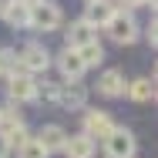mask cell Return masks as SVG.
<instances>
[{
  "label": "cell",
  "mask_w": 158,
  "mask_h": 158,
  "mask_svg": "<svg viewBox=\"0 0 158 158\" xmlns=\"http://www.w3.org/2000/svg\"><path fill=\"white\" fill-rule=\"evenodd\" d=\"M64 24V14H61V3L54 0H37L27 7V27L37 34H51Z\"/></svg>",
  "instance_id": "6da1fadb"
},
{
  "label": "cell",
  "mask_w": 158,
  "mask_h": 158,
  "mask_svg": "<svg viewBox=\"0 0 158 158\" xmlns=\"http://www.w3.org/2000/svg\"><path fill=\"white\" fill-rule=\"evenodd\" d=\"M104 31H108V37L118 44V47H125V44H135L138 40V20H135V14L131 10H114L111 14V20L104 24Z\"/></svg>",
  "instance_id": "7a4b0ae2"
},
{
  "label": "cell",
  "mask_w": 158,
  "mask_h": 158,
  "mask_svg": "<svg viewBox=\"0 0 158 158\" xmlns=\"http://www.w3.org/2000/svg\"><path fill=\"white\" fill-rule=\"evenodd\" d=\"M51 61H54V57H51V51H47L40 40H27V44L20 47V54H17V67H20L24 74H31V77L34 74H44V71L51 67Z\"/></svg>",
  "instance_id": "3957f363"
},
{
  "label": "cell",
  "mask_w": 158,
  "mask_h": 158,
  "mask_svg": "<svg viewBox=\"0 0 158 158\" xmlns=\"http://www.w3.org/2000/svg\"><path fill=\"white\" fill-rule=\"evenodd\" d=\"M138 152V141H135V135L128 131V128H118L104 138V158H135Z\"/></svg>",
  "instance_id": "277c9868"
},
{
  "label": "cell",
  "mask_w": 158,
  "mask_h": 158,
  "mask_svg": "<svg viewBox=\"0 0 158 158\" xmlns=\"http://www.w3.org/2000/svg\"><path fill=\"white\" fill-rule=\"evenodd\" d=\"M81 125H84L81 131H84L91 141H104V138L114 131V121H111V114H108V111H101V108H88Z\"/></svg>",
  "instance_id": "5b68a950"
},
{
  "label": "cell",
  "mask_w": 158,
  "mask_h": 158,
  "mask_svg": "<svg viewBox=\"0 0 158 158\" xmlns=\"http://www.w3.org/2000/svg\"><path fill=\"white\" fill-rule=\"evenodd\" d=\"M34 94H37V81L31 74L17 71V74L7 77V98H10V104H27V101H34Z\"/></svg>",
  "instance_id": "8992f818"
},
{
  "label": "cell",
  "mask_w": 158,
  "mask_h": 158,
  "mask_svg": "<svg viewBox=\"0 0 158 158\" xmlns=\"http://www.w3.org/2000/svg\"><path fill=\"white\" fill-rule=\"evenodd\" d=\"M51 64H57L64 84H77V81L84 77V64H81V57H77V51H71V47H64V51H61Z\"/></svg>",
  "instance_id": "52a82bcc"
},
{
  "label": "cell",
  "mask_w": 158,
  "mask_h": 158,
  "mask_svg": "<svg viewBox=\"0 0 158 158\" xmlns=\"http://www.w3.org/2000/svg\"><path fill=\"white\" fill-rule=\"evenodd\" d=\"M57 104L67 108V111H81L88 108V88L77 81V84H61L57 88Z\"/></svg>",
  "instance_id": "ba28073f"
},
{
  "label": "cell",
  "mask_w": 158,
  "mask_h": 158,
  "mask_svg": "<svg viewBox=\"0 0 158 158\" xmlns=\"http://www.w3.org/2000/svg\"><path fill=\"white\" fill-rule=\"evenodd\" d=\"M64 47H71V51H81L84 44H91L98 40V31L88 24V20H74V24H67V34H64Z\"/></svg>",
  "instance_id": "9c48e42d"
},
{
  "label": "cell",
  "mask_w": 158,
  "mask_h": 158,
  "mask_svg": "<svg viewBox=\"0 0 158 158\" xmlns=\"http://www.w3.org/2000/svg\"><path fill=\"white\" fill-rule=\"evenodd\" d=\"M37 141H40V148L47 152V155H54V152H64V141H67V131L61 125H40V131L34 135Z\"/></svg>",
  "instance_id": "30bf717a"
},
{
  "label": "cell",
  "mask_w": 158,
  "mask_h": 158,
  "mask_svg": "<svg viewBox=\"0 0 158 158\" xmlns=\"http://www.w3.org/2000/svg\"><path fill=\"white\" fill-rule=\"evenodd\" d=\"M114 10H118V7H114V0H91V3L84 7V17H81V20H88V24L98 31V27H104V24L111 20V14H114Z\"/></svg>",
  "instance_id": "8fae6325"
},
{
  "label": "cell",
  "mask_w": 158,
  "mask_h": 158,
  "mask_svg": "<svg viewBox=\"0 0 158 158\" xmlns=\"http://www.w3.org/2000/svg\"><path fill=\"white\" fill-rule=\"evenodd\" d=\"M94 152H98V141H91L84 131L67 135V141H64V155L67 158H94Z\"/></svg>",
  "instance_id": "7c38bea8"
},
{
  "label": "cell",
  "mask_w": 158,
  "mask_h": 158,
  "mask_svg": "<svg viewBox=\"0 0 158 158\" xmlns=\"http://www.w3.org/2000/svg\"><path fill=\"white\" fill-rule=\"evenodd\" d=\"M125 88H128V81H125V74H121L118 67H108V71L98 77V91L104 98H121Z\"/></svg>",
  "instance_id": "4fadbf2b"
},
{
  "label": "cell",
  "mask_w": 158,
  "mask_h": 158,
  "mask_svg": "<svg viewBox=\"0 0 158 158\" xmlns=\"http://www.w3.org/2000/svg\"><path fill=\"white\" fill-rule=\"evenodd\" d=\"M125 94L131 98V101H152V98H155V81H152V77H138V81H128Z\"/></svg>",
  "instance_id": "5bb4252c"
},
{
  "label": "cell",
  "mask_w": 158,
  "mask_h": 158,
  "mask_svg": "<svg viewBox=\"0 0 158 158\" xmlns=\"http://www.w3.org/2000/svg\"><path fill=\"white\" fill-rule=\"evenodd\" d=\"M20 125H24V114L17 111V104L0 108V135H10V131H17Z\"/></svg>",
  "instance_id": "9a60e30c"
},
{
  "label": "cell",
  "mask_w": 158,
  "mask_h": 158,
  "mask_svg": "<svg viewBox=\"0 0 158 158\" xmlns=\"http://www.w3.org/2000/svg\"><path fill=\"white\" fill-rule=\"evenodd\" d=\"M27 7H31V3L14 0V3L7 7V14H3V20H7L10 27H17V31H20V27H27Z\"/></svg>",
  "instance_id": "2e32d148"
},
{
  "label": "cell",
  "mask_w": 158,
  "mask_h": 158,
  "mask_svg": "<svg viewBox=\"0 0 158 158\" xmlns=\"http://www.w3.org/2000/svg\"><path fill=\"white\" fill-rule=\"evenodd\" d=\"M77 57L84 64V71H88V67H98V64L104 61V47H101L98 40H91V44H84V47L77 51Z\"/></svg>",
  "instance_id": "e0dca14e"
},
{
  "label": "cell",
  "mask_w": 158,
  "mask_h": 158,
  "mask_svg": "<svg viewBox=\"0 0 158 158\" xmlns=\"http://www.w3.org/2000/svg\"><path fill=\"white\" fill-rule=\"evenodd\" d=\"M20 67H17V51H10V47H0V77L7 81L10 74H17Z\"/></svg>",
  "instance_id": "ac0fdd59"
},
{
  "label": "cell",
  "mask_w": 158,
  "mask_h": 158,
  "mask_svg": "<svg viewBox=\"0 0 158 158\" xmlns=\"http://www.w3.org/2000/svg\"><path fill=\"white\" fill-rule=\"evenodd\" d=\"M17 158H51V155L40 148V141H37V138H27V141L17 148Z\"/></svg>",
  "instance_id": "d6986e66"
},
{
  "label": "cell",
  "mask_w": 158,
  "mask_h": 158,
  "mask_svg": "<svg viewBox=\"0 0 158 158\" xmlns=\"http://www.w3.org/2000/svg\"><path fill=\"white\" fill-rule=\"evenodd\" d=\"M57 88H61V84H54V81H37L34 101H57Z\"/></svg>",
  "instance_id": "ffe728a7"
},
{
  "label": "cell",
  "mask_w": 158,
  "mask_h": 158,
  "mask_svg": "<svg viewBox=\"0 0 158 158\" xmlns=\"http://www.w3.org/2000/svg\"><path fill=\"white\" fill-rule=\"evenodd\" d=\"M145 40H148L152 47L158 44V24H155V17H152V20H148V27H145Z\"/></svg>",
  "instance_id": "44dd1931"
},
{
  "label": "cell",
  "mask_w": 158,
  "mask_h": 158,
  "mask_svg": "<svg viewBox=\"0 0 158 158\" xmlns=\"http://www.w3.org/2000/svg\"><path fill=\"white\" fill-rule=\"evenodd\" d=\"M118 10H135V7H145V0H114Z\"/></svg>",
  "instance_id": "7402d4cb"
},
{
  "label": "cell",
  "mask_w": 158,
  "mask_h": 158,
  "mask_svg": "<svg viewBox=\"0 0 158 158\" xmlns=\"http://www.w3.org/2000/svg\"><path fill=\"white\" fill-rule=\"evenodd\" d=\"M7 155H10V145H7V138L0 135V158H7Z\"/></svg>",
  "instance_id": "603a6c76"
},
{
  "label": "cell",
  "mask_w": 158,
  "mask_h": 158,
  "mask_svg": "<svg viewBox=\"0 0 158 158\" xmlns=\"http://www.w3.org/2000/svg\"><path fill=\"white\" fill-rule=\"evenodd\" d=\"M14 0H0V20H3V14H7V7H10Z\"/></svg>",
  "instance_id": "cb8c5ba5"
},
{
  "label": "cell",
  "mask_w": 158,
  "mask_h": 158,
  "mask_svg": "<svg viewBox=\"0 0 158 158\" xmlns=\"http://www.w3.org/2000/svg\"><path fill=\"white\" fill-rule=\"evenodd\" d=\"M84 3H91V0H84Z\"/></svg>",
  "instance_id": "d4e9b609"
}]
</instances>
